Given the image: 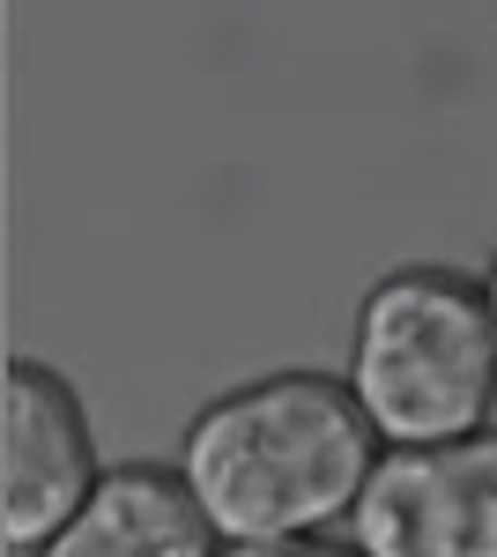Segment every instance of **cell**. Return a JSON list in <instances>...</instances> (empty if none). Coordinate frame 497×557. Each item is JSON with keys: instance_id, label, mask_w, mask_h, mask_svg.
Masks as SVG:
<instances>
[{"instance_id": "cell-1", "label": "cell", "mask_w": 497, "mask_h": 557, "mask_svg": "<svg viewBox=\"0 0 497 557\" xmlns=\"http://www.w3.org/2000/svg\"><path fill=\"white\" fill-rule=\"evenodd\" d=\"M386 438L364 417L349 372H268L215 394L178 438V475L194 483L223 543L320 535L357 513Z\"/></svg>"}, {"instance_id": "cell-2", "label": "cell", "mask_w": 497, "mask_h": 557, "mask_svg": "<svg viewBox=\"0 0 497 557\" xmlns=\"http://www.w3.org/2000/svg\"><path fill=\"white\" fill-rule=\"evenodd\" d=\"M349 386L386 446L483 431L497 409V312L446 260L386 268L349 335Z\"/></svg>"}, {"instance_id": "cell-3", "label": "cell", "mask_w": 497, "mask_h": 557, "mask_svg": "<svg viewBox=\"0 0 497 557\" xmlns=\"http://www.w3.org/2000/svg\"><path fill=\"white\" fill-rule=\"evenodd\" d=\"M349 535L372 557H497V424L386 446Z\"/></svg>"}, {"instance_id": "cell-4", "label": "cell", "mask_w": 497, "mask_h": 557, "mask_svg": "<svg viewBox=\"0 0 497 557\" xmlns=\"http://www.w3.org/2000/svg\"><path fill=\"white\" fill-rule=\"evenodd\" d=\"M97 431L83 417V394L67 372L38 357L8 364V401H0V543L30 557L83 513L97 491Z\"/></svg>"}, {"instance_id": "cell-5", "label": "cell", "mask_w": 497, "mask_h": 557, "mask_svg": "<svg viewBox=\"0 0 497 557\" xmlns=\"http://www.w3.org/2000/svg\"><path fill=\"white\" fill-rule=\"evenodd\" d=\"M30 557H223V535L178 461H120L97 475L83 513Z\"/></svg>"}, {"instance_id": "cell-6", "label": "cell", "mask_w": 497, "mask_h": 557, "mask_svg": "<svg viewBox=\"0 0 497 557\" xmlns=\"http://www.w3.org/2000/svg\"><path fill=\"white\" fill-rule=\"evenodd\" d=\"M223 557H372L357 535L349 543H334L327 528L320 535H260V543H223Z\"/></svg>"}, {"instance_id": "cell-7", "label": "cell", "mask_w": 497, "mask_h": 557, "mask_svg": "<svg viewBox=\"0 0 497 557\" xmlns=\"http://www.w3.org/2000/svg\"><path fill=\"white\" fill-rule=\"evenodd\" d=\"M483 290H490V312H497V253H490V268H483Z\"/></svg>"}]
</instances>
